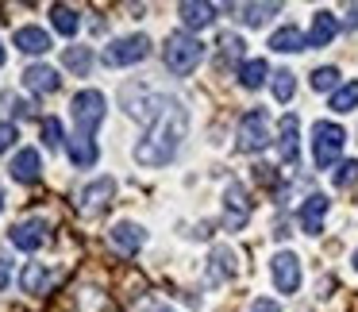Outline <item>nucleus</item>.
I'll return each instance as SVG.
<instances>
[{
	"label": "nucleus",
	"mask_w": 358,
	"mask_h": 312,
	"mask_svg": "<svg viewBox=\"0 0 358 312\" xmlns=\"http://www.w3.org/2000/svg\"><path fill=\"white\" fill-rule=\"evenodd\" d=\"M185 135H189V108L181 101H166L158 108V116L150 120L147 135L135 143V162L150 166V170L170 166L173 155L181 150V143H185Z\"/></svg>",
	"instance_id": "obj_1"
},
{
	"label": "nucleus",
	"mask_w": 358,
	"mask_h": 312,
	"mask_svg": "<svg viewBox=\"0 0 358 312\" xmlns=\"http://www.w3.org/2000/svg\"><path fill=\"white\" fill-rule=\"evenodd\" d=\"M162 58H166V70H170L173 78H189V73L204 62V43L189 31H173L162 47Z\"/></svg>",
	"instance_id": "obj_2"
},
{
	"label": "nucleus",
	"mask_w": 358,
	"mask_h": 312,
	"mask_svg": "<svg viewBox=\"0 0 358 312\" xmlns=\"http://www.w3.org/2000/svg\"><path fill=\"white\" fill-rule=\"evenodd\" d=\"M73 112V127H78V139H93L96 127L104 124V112H108V101H104L101 89H81L70 104Z\"/></svg>",
	"instance_id": "obj_3"
},
{
	"label": "nucleus",
	"mask_w": 358,
	"mask_h": 312,
	"mask_svg": "<svg viewBox=\"0 0 358 312\" xmlns=\"http://www.w3.org/2000/svg\"><path fill=\"white\" fill-rule=\"evenodd\" d=\"M343 143H347V132H343L339 124L320 120V124L312 127V158H316V170H331V166L339 162Z\"/></svg>",
	"instance_id": "obj_4"
},
{
	"label": "nucleus",
	"mask_w": 358,
	"mask_h": 312,
	"mask_svg": "<svg viewBox=\"0 0 358 312\" xmlns=\"http://www.w3.org/2000/svg\"><path fill=\"white\" fill-rule=\"evenodd\" d=\"M266 143H270V116H266V108H247L239 120V132H235V150L255 155Z\"/></svg>",
	"instance_id": "obj_5"
},
{
	"label": "nucleus",
	"mask_w": 358,
	"mask_h": 312,
	"mask_svg": "<svg viewBox=\"0 0 358 312\" xmlns=\"http://www.w3.org/2000/svg\"><path fill=\"white\" fill-rule=\"evenodd\" d=\"M150 55V39L147 35H124V39L104 47V66H135Z\"/></svg>",
	"instance_id": "obj_6"
},
{
	"label": "nucleus",
	"mask_w": 358,
	"mask_h": 312,
	"mask_svg": "<svg viewBox=\"0 0 358 312\" xmlns=\"http://www.w3.org/2000/svg\"><path fill=\"white\" fill-rule=\"evenodd\" d=\"M270 274H273V289L278 293H296V285H301V258L293 250H278L270 258Z\"/></svg>",
	"instance_id": "obj_7"
},
{
	"label": "nucleus",
	"mask_w": 358,
	"mask_h": 312,
	"mask_svg": "<svg viewBox=\"0 0 358 312\" xmlns=\"http://www.w3.org/2000/svg\"><path fill=\"white\" fill-rule=\"evenodd\" d=\"M301 120H296V112H285V116L278 120V158L281 162H296L301 158Z\"/></svg>",
	"instance_id": "obj_8"
},
{
	"label": "nucleus",
	"mask_w": 358,
	"mask_h": 312,
	"mask_svg": "<svg viewBox=\"0 0 358 312\" xmlns=\"http://www.w3.org/2000/svg\"><path fill=\"white\" fill-rule=\"evenodd\" d=\"M112 197H116V181H112V178H96V181H89V185L78 193V208L85 212V216H96Z\"/></svg>",
	"instance_id": "obj_9"
},
{
	"label": "nucleus",
	"mask_w": 358,
	"mask_h": 312,
	"mask_svg": "<svg viewBox=\"0 0 358 312\" xmlns=\"http://www.w3.org/2000/svg\"><path fill=\"white\" fill-rule=\"evenodd\" d=\"M8 239H12V247H20V250H39L43 243L50 239V232H47V220H24V224H16L8 232Z\"/></svg>",
	"instance_id": "obj_10"
},
{
	"label": "nucleus",
	"mask_w": 358,
	"mask_h": 312,
	"mask_svg": "<svg viewBox=\"0 0 358 312\" xmlns=\"http://www.w3.org/2000/svg\"><path fill=\"white\" fill-rule=\"evenodd\" d=\"M224 208H227V227H235L239 232L243 224H247V216H250V201H247V189L239 185V181H231V185L224 189Z\"/></svg>",
	"instance_id": "obj_11"
},
{
	"label": "nucleus",
	"mask_w": 358,
	"mask_h": 312,
	"mask_svg": "<svg viewBox=\"0 0 358 312\" xmlns=\"http://www.w3.org/2000/svg\"><path fill=\"white\" fill-rule=\"evenodd\" d=\"M24 85L31 89V93H39V97H50V93H58L62 78H58V70H55V66L35 62V66H27V70H24Z\"/></svg>",
	"instance_id": "obj_12"
},
{
	"label": "nucleus",
	"mask_w": 358,
	"mask_h": 312,
	"mask_svg": "<svg viewBox=\"0 0 358 312\" xmlns=\"http://www.w3.org/2000/svg\"><path fill=\"white\" fill-rule=\"evenodd\" d=\"M335 35H339V20H335L331 12H316V16H312V31L304 35V47L320 50V47H327Z\"/></svg>",
	"instance_id": "obj_13"
},
{
	"label": "nucleus",
	"mask_w": 358,
	"mask_h": 312,
	"mask_svg": "<svg viewBox=\"0 0 358 312\" xmlns=\"http://www.w3.org/2000/svg\"><path fill=\"white\" fill-rule=\"evenodd\" d=\"M178 16H181V24H185L189 31H201V27L216 24V8H212V4H201V0H181Z\"/></svg>",
	"instance_id": "obj_14"
},
{
	"label": "nucleus",
	"mask_w": 358,
	"mask_h": 312,
	"mask_svg": "<svg viewBox=\"0 0 358 312\" xmlns=\"http://www.w3.org/2000/svg\"><path fill=\"white\" fill-rule=\"evenodd\" d=\"M12 178L24 181V185H35V181L43 178V158L35 147H24L16 158H12Z\"/></svg>",
	"instance_id": "obj_15"
},
{
	"label": "nucleus",
	"mask_w": 358,
	"mask_h": 312,
	"mask_svg": "<svg viewBox=\"0 0 358 312\" xmlns=\"http://www.w3.org/2000/svg\"><path fill=\"white\" fill-rule=\"evenodd\" d=\"M112 247L120 250V255H135V250L143 247V243H147V235H143V227L139 224H131V220H124V224H116L112 227Z\"/></svg>",
	"instance_id": "obj_16"
},
{
	"label": "nucleus",
	"mask_w": 358,
	"mask_h": 312,
	"mask_svg": "<svg viewBox=\"0 0 358 312\" xmlns=\"http://www.w3.org/2000/svg\"><path fill=\"white\" fill-rule=\"evenodd\" d=\"M324 216H327V197H324V193H312L308 201L301 204V216H296V220H301V227H304L308 235H320Z\"/></svg>",
	"instance_id": "obj_17"
},
{
	"label": "nucleus",
	"mask_w": 358,
	"mask_h": 312,
	"mask_svg": "<svg viewBox=\"0 0 358 312\" xmlns=\"http://www.w3.org/2000/svg\"><path fill=\"white\" fill-rule=\"evenodd\" d=\"M12 43H16L24 55H47V50H50V35L43 31V27H16Z\"/></svg>",
	"instance_id": "obj_18"
},
{
	"label": "nucleus",
	"mask_w": 358,
	"mask_h": 312,
	"mask_svg": "<svg viewBox=\"0 0 358 312\" xmlns=\"http://www.w3.org/2000/svg\"><path fill=\"white\" fill-rule=\"evenodd\" d=\"M208 281L212 285H220V281H227L235 274V262H239V258H235V250L231 247H212V258H208Z\"/></svg>",
	"instance_id": "obj_19"
},
{
	"label": "nucleus",
	"mask_w": 358,
	"mask_h": 312,
	"mask_svg": "<svg viewBox=\"0 0 358 312\" xmlns=\"http://www.w3.org/2000/svg\"><path fill=\"white\" fill-rule=\"evenodd\" d=\"M270 50H278V55H293V50H308L304 47V31L296 24H285L278 27V31L270 35Z\"/></svg>",
	"instance_id": "obj_20"
},
{
	"label": "nucleus",
	"mask_w": 358,
	"mask_h": 312,
	"mask_svg": "<svg viewBox=\"0 0 358 312\" xmlns=\"http://www.w3.org/2000/svg\"><path fill=\"white\" fill-rule=\"evenodd\" d=\"M231 12H239V24L262 27L270 16H278V12H281V4H231Z\"/></svg>",
	"instance_id": "obj_21"
},
{
	"label": "nucleus",
	"mask_w": 358,
	"mask_h": 312,
	"mask_svg": "<svg viewBox=\"0 0 358 312\" xmlns=\"http://www.w3.org/2000/svg\"><path fill=\"white\" fill-rule=\"evenodd\" d=\"M239 85L243 89H262L266 85V78H270V66H266V58H247V62L239 66Z\"/></svg>",
	"instance_id": "obj_22"
},
{
	"label": "nucleus",
	"mask_w": 358,
	"mask_h": 312,
	"mask_svg": "<svg viewBox=\"0 0 358 312\" xmlns=\"http://www.w3.org/2000/svg\"><path fill=\"white\" fill-rule=\"evenodd\" d=\"M47 285H50V270L43 262H27L24 266V274H20V289H24V293H47Z\"/></svg>",
	"instance_id": "obj_23"
},
{
	"label": "nucleus",
	"mask_w": 358,
	"mask_h": 312,
	"mask_svg": "<svg viewBox=\"0 0 358 312\" xmlns=\"http://www.w3.org/2000/svg\"><path fill=\"white\" fill-rule=\"evenodd\" d=\"M96 158H101L96 143L93 139H78V135H73V139H70V162L78 166V170H89V166H96Z\"/></svg>",
	"instance_id": "obj_24"
},
{
	"label": "nucleus",
	"mask_w": 358,
	"mask_h": 312,
	"mask_svg": "<svg viewBox=\"0 0 358 312\" xmlns=\"http://www.w3.org/2000/svg\"><path fill=\"white\" fill-rule=\"evenodd\" d=\"M50 24H55V31H62V35H78L81 16L70 8V4H55V8H50Z\"/></svg>",
	"instance_id": "obj_25"
},
{
	"label": "nucleus",
	"mask_w": 358,
	"mask_h": 312,
	"mask_svg": "<svg viewBox=\"0 0 358 312\" xmlns=\"http://www.w3.org/2000/svg\"><path fill=\"white\" fill-rule=\"evenodd\" d=\"M270 89H273V101L289 104V101H293V93H296V78H293V70H278V73H270Z\"/></svg>",
	"instance_id": "obj_26"
},
{
	"label": "nucleus",
	"mask_w": 358,
	"mask_h": 312,
	"mask_svg": "<svg viewBox=\"0 0 358 312\" xmlns=\"http://www.w3.org/2000/svg\"><path fill=\"white\" fill-rule=\"evenodd\" d=\"M62 62H66V70H73L78 78H85V73L93 70V50L89 47H70L62 55Z\"/></svg>",
	"instance_id": "obj_27"
},
{
	"label": "nucleus",
	"mask_w": 358,
	"mask_h": 312,
	"mask_svg": "<svg viewBox=\"0 0 358 312\" xmlns=\"http://www.w3.org/2000/svg\"><path fill=\"white\" fill-rule=\"evenodd\" d=\"M331 108L335 112H355L358 108V81H347L331 93Z\"/></svg>",
	"instance_id": "obj_28"
},
{
	"label": "nucleus",
	"mask_w": 358,
	"mask_h": 312,
	"mask_svg": "<svg viewBox=\"0 0 358 312\" xmlns=\"http://www.w3.org/2000/svg\"><path fill=\"white\" fill-rule=\"evenodd\" d=\"M312 89H316V93H331V89H339V70H335V66H320V70L312 73Z\"/></svg>",
	"instance_id": "obj_29"
},
{
	"label": "nucleus",
	"mask_w": 358,
	"mask_h": 312,
	"mask_svg": "<svg viewBox=\"0 0 358 312\" xmlns=\"http://www.w3.org/2000/svg\"><path fill=\"white\" fill-rule=\"evenodd\" d=\"M331 181H335V189H347V185H355V181H358V158H347V162H343L339 170L331 173Z\"/></svg>",
	"instance_id": "obj_30"
},
{
	"label": "nucleus",
	"mask_w": 358,
	"mask_h": 312,
	"mask_svg": "<svg viewBox=\"0 0 358 312\" xmlns=\"http://www.w3.org/2000/svg\"><path fill=\"white\" fill-rule=\"evenodd\" d=\"M43 147H50V150L62 147V120H55V116L43 120Z\"/></svg>",
	"instance_id": "obj_31"
},
{
	"label": "nucleus",
	"mask_w": 358,
	"mask_h": 312,
	"mask_svg": "<svg viewBox=\"0 0 358 312\" xmlns=\"http://www.w3.org/2000/svg\"><path fill=\"white\" fill-rule=\"evenodd\" d=\"M220 47H224V55H227V58H243L247 43H243L239 35H224V39H220Z\"/></svg>",
	"instance_id": "obj_32"
},
{
	"label": "nucleus",
	"mask_w": 358,
	"mask_h": 312,
	"mask_svg": "<svg viewBox=\"0 0 358 312\" xmlns=\"http://www.w3.org/2000/svg\"><path fill=\"white\" fill-rule=\"evenodd\" d=\"M16 139H20V127L16 124H0V155H4Z\"/></svg>",
	"instance_id": "obj_33"
},
{
	"label": "nucleus",
	"mask_w": 358,
	"mask_h": 312,
	"mask_svg": "<svg viewBox=\"0 0 358 312\" xmlns=\"http://www.w3.org/2000/svg\"><path fill=\"white\" fill-rule=\"evenodd\" d=\"M250 312H281V304L270 301V297H258V301L250 304Z\"/></svg>",
	"instance_id": "obj_34"
},
{
	"label": "nucleus",
	"mask_w": 358,
	"mask_h": 312,
	"mask_svg": "<svg viewBox=\"0 0 358 312\" xmlns=\"http://www.w3.org/2000/svg\"><path fill=\"white\" fill-rule=\"evenodd\" d=\"M255 178L262 181V185H273V181H278V173H273V166H255Z\"/></svg>",
	"instance_id": "obj_35"
},
{
	"label": "nucleus",
	"mask_w": 358,
	"mask_h": 312,
	"mask_svg": "<svg viewBox=\"0 0 358 312\" xmlns=\"http://www.w3.org/2000/svg\"><path fill=\"white\" fill-rule=\"evenodd\" d=\"M8 281H12V266L0 258V289H8Z\"/></svg>",
	"instance_id": "obj_36"
},
{
	"label": "nucleus",
	"mask_w": 358,
	"mask_h": 312,
	"mask_svg": "<svg viewBox=\"0 0 358 312\" xmlns=\"http://www.w3.org/2000/svg\"><path fill=\"white\" fill-rule=\"evenodd\" d=\"M347 27H350V31H358V8H350V16H347Z\"/></svg>",
	"instance_id": "obj_37"
},
{
	"label": "nucleus",
	"mask_w": 358,
	"mask_h": 312,
	"mask_svg": "<svg viewBox=\"0 0 358 312\" xmlns=\"http://www.w3.org/2000/svg\"><path fill=\"white\" fill-rule=\"evenodd\" d=\"M0 208H4V189H0Z\"/></svg>",
	"instance_id": "obj_38"
},
{
	"label": "nucleus",
	"mask_w": 358,
	"mask_h": 312,
	"mask_svg": "<svg viewBox=\"0 0 358 312\" xmlns=\"http://www.w3.org/2000/svg\"><path fill=\"white\" fill-rule=\"evenodd\" d=\"M0 66H4V47H0Z\"/></svg>",
	"instance_id": "obj_39"
},
{
	"label": "nucleus",
	"mask_w": 358,
	"mask_h": 312,
	"mask_svg": "<svg viewBox=\"0 0 358 312\" xmlns=\"http://www.w3.org/2000/svg\"><path fill=\"white\" fill-rule=\"evenodd\" d=\"M355 270H358V250H355Z\"/></svg>",
	"instance_id": "obj_40"
},
{
	"label": "nucleus",
	"mask_w": 358,
	"mask_h": 312,
	"mask_svg": "<svg viewBox=\"0 0 358 312\" xmlns=\"http://www.w3.org/2000/svg\"><path fill=\"white\" fill-rule=\"evenodd\" d=\"M155 312H173V309H155Z\"/></svg>",
	"instance_id": "obj_41"
}]
</instances>
